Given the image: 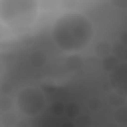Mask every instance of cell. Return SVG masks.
<instances>
[{
	"instance_id": "277c9868",
	"label": "cell",
	"mask_w": 127,
	"mask_h": 127,
	"mask_svg": "<svg viewBox=\"0 0 127 127\" xmlns=\"http://www.w3.org/2000/svg\"><path fill=\"white\" fill-rule=\"evenodd\" d=\"M109 83L119 95L127 97V62H121V64L113 65V69L109 73Z\"/></svg>"
},
{
	"instance_id": "3957f363",
	"label": "cell",
	"mask_w": 127,
	"mask_h": 127,
	"mask_svg": "<svg viewBox=\"0 0 127 127\" xmlns=\"http://www.w3.org/2000/svg\"><path fill=\"white\" fill-rule=\"evenodd\" d=\"M14 107L18 109V113H22L24 117H38L42 111H46L48 107V95L42 87L36 85H26L22 87L16 97H14Z\"/></svg>"
},
{
	"instance_id": "5b68a950",
	"label": "cell",
	"mask_w": 127,
	"mask_h": 127,
	"mask_svg": "<svg viewBox=\"0 0 127 127\" xmlns=\"http://www.w3.org/2000/svg\"><path fill=\"white\" fill-rule=\"evenodd\" d=\"M105 127H119V125H115V123H113V125H105Z\"/></svg>"
},
{
	"instance_id": "6da1fadb",
	"label": "cell",
	"mask_w": 127,
	"mask_h": 127,
	"mask_svg": "<svg viewBox=\"0 0 127 127\" xmlns=\"http://www.w3.org/2000/svg\"><path fill=\"white\" fill-rule=\"evenodd\" d=\"M54 46L62 52H79L93 38V24L81 12H65L50 28Z\"/></svg>"
},
{
	"instance_id": "7a4b0ae2",
	"label": "cell",
	"mask_w": 127,
	"mask_h": 127,
	"mask_svg": "<svg viewBox=\"0 0 127 127\" xmlns=\"http://www.w3.org/2000/svg\"><path fill=\"white\" fill-rule=\"evenodd\" d=\"M38 18V0H0V20L12 30H26Z\"/></svg>"
}]
</instances>
